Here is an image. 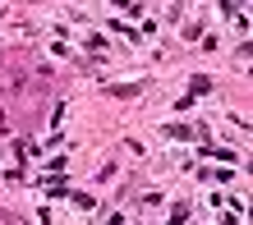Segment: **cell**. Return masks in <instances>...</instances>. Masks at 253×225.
Here are the masks:
<instances>
[{
  "label": "cell",
  "mask_w": 253,
  "mask_h": 225,
  "mask_svg": "<svg viewBox=\"0 0 253 225\" xmlns=\"http://www.w3.org/2000/svg\"><path fill=\"white\" fill-rule=\"evenodd\" d=\"M106 225H125V216H111V221H106Z\"/></svg>",
  "instance_id": "obj_1"
}]
</instances>
